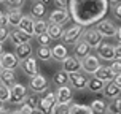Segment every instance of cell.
<instances>
[{"instance_id":"obj_1","label":"cell","mask_w":121,"mask_h":114,"mask_svg":"<svg viewBox=\"0 0 121 114\" xmlns=\"http://www.w3.org/2000/svg\"><path fill=\"white\" fill-rule=\"evenodd\" d=\"M67 8L70 19L75 21V24L85 27L104 19L110 8V3L108 0H70Z\"/></svg>"},{"instance_id":"obj_2","label":"cell","mask_w":121,"mask_h":114,"mask_svg":"<svg viewBox=\"0 0 121 114\" xmlns=\"http://www.w3.org/2000/svg\"><path fill=\"white\" fill-rule=\"evenodd\" d=\"M54 105H56L54 92H46L45 97H40V98L37 100V111L40 114H51Z\"/></svg>"},{"instance_id":"obj_3","label":"cell","mask_w":121,"mask_h":114,"mask_svg":"<svg viewBox=\"0 0 121 114\" xmlns=\"http://www.w3.org/2000/svg\"><path fill=\"white\" fill-rule=\"evenodd\" d=\"M81 33H83V25L73 24V25H70L69 29L64 30L62 40H64V43H65V44H75L77 41H80Z\"/></svg>"},{"instance_id":"obj_4","label":"cell","mask_w":121,"mask_h":114,"mask_svg":"<svg viewBox=\"0 0 121 114\" xmlns=\"http://www.w3.org/2000/svg\"><path fill=\"white\" fill-rule=\"evenodd\" d=\"M29 95V87H26L24 84H16L10 89V103H16V105H21V103L26 100V97Z\"/></svg>"},{"instance_id":"obj_5","label":"cell","mask_w":121,"mask_h":114,"mask_svg":"<svg viewBox=\"0 0 121 114\" xmlns=\"http://www.w3.org/2000/svg\"><path fill=\"white\" fill-rule=\"evenodd\" d=\"M96 30L102 35V38H112L116 35V25L110 19H100L96 22Z\"/></svg>"},{"instance_id":"obj_6","label":"cell","mask_w":121,"mask_h":114,"mask_svg":"<svg viewBox=\"0 0 121 114\" xmlns=\"http://www.w3.org/2000/svg\"><path fill=\"white\" fill-rule=\"evenodd\" d=\"M99 67H100V59L94 54H88L86 57L81 59V70L86 75H94V71Z\"/></svg>"},{"instance_id":"obj_7","label":"cell","mask_w":121,"mask_h":114,"mask_svg":"<svg viewBox=\"0 0 121 114\" xmlns=\"http://www.w3.org/2000/svg\"><path fill=\"white\" fill-rule=\"evenodd\" d=\"M29 89L34 92V94H42L48 89V81L43 76L42 73H37L35 76H32L29 81Z\"/></svg>"},{"instance_id":"obj_8","label":"cell","mask_w":121,"mask_h":114,"mask_svg":"<svg viewBox=\"0 0 121 114\" xmlns=\"http://www.w3.org/2000/svg\"><path fill=\"white\" fill-rule=\"evenodd\" d=\"M96 49H97V57L99 59L107 60V62L115 60V46L110 44L108 41H100V44Z\"/></svg>"},{"instance_id":"obj_9","label":"cell","mask_w":121,"mask_h":114,"mask_svg":"<svg viewBox=\"0 0 121 114\" xmlns=\"http://www.w3.org/2000/svg\"><path fill=\"white\" fill-rule=\"evenodd\" d=\"M81 36H83V41H86L91 48H97L102 41V35L96 30V27H89V29L83 30Z\"/></svg>"},{"instance_id":"obj_10","label":"cell","mask_w":121,"mask_h":114,"mask_svg":"<svg viewBox=\"0 0 121 114\" xmlns=\"http://www.w3.org/2000/svg\"><path fill=\"white\" fill-rule=\"evenodd\" d=\"M19 67H21V70L27 75V76H35L38 71V63H37V59L34 57V55H30V57H27V59L21 60L19 62Z\"/></svg>"},{"instance_id":"obj_11","label":"cell","mask_w":121,"mask_h":114,"mask_svg":"<svg viewBox=\"0 0 121 114\" xmlns=\"http://www.w3.org/2000/svg\"><path fill=\"white\" fill-rule=\"evenodd\" d=\"M56 103H70L73 98V89L70 86H59L56 90Z\"/></svg>"},{"instance_id":"obj_12","label":"cell","mask_w":121,"mask_h":114,"mask_svg":"<svg viewBox=\"0 0 121 114\" xmlns=\"http://www.w3.org/2000/svg\"><path fill=\"white\" fill-rule=\"evenodd\" d=\"M62 63V70L67 73H75V71H81V60L77 59L75 55H67L65 59L60 62Z\"/></svg>"},{"instance_id":"obj_13","label":"cell","mask_w":121,"mask_h":114,"mask_svg":"<svg viewBox=\"0 0 121 114\" xmlns=\"http://www.w3.org/2000/svg\"><path fill=\"white\" fill-rule=\"evenodd\" d=\"M0 63H2V68L5 70H16L19 67V60L14 55V52H3L0 55Z\"/></svg>"},{"instance_id":"obj_14","label":"cell","mask_w":121,"mask_h":114,"mask_svg":"<svg viewBox=\"0 0 121 114\" xmlns=\"http://www.w3.org/2000/svg\"><path fill=\"white\" fill-rule=\"evenodd\" d=\"M69 83H70V87L77 90H81L86 87V83L88 79L81 71H75V73H69Z\"/></svg>"},{"instance_id":"obj_15","label":"cell","mask_w":121,"mask_h":114,"mask_svg":"<svg viewBox=\"0 0 121 114\" xmlns=\"http://www.w3.org/2000/svg\"><path fill=\"white\" fill-rule=\"evenodd\" d=\"M69 19H70V14L64 8H57V10H53L49 13V22L51 24H65Z\"/></svg>"},{"instance_id":"obj_16","label":"cell","mask_w":121,"mask_h":114,"mask_svg":"<svg viewBox=\"0 0 121 114\" xmlns=\"http://www.w3.org/2000/svg\"><path fill=\"white\" fill-rule=\"evenodd\" d=\"M10 40L14 46H18V44H24V43H30V35L29 33H26L22 30H19L18 27L16 29H13L10 32Z\"/></svg>"},{"instance_id":"obj_17","label":"cell","mask_w":121,"mask_h":114,"mask_svg":"<svg viewBox=\"0 0 121 114\" xmlns=\"http://www.w3.org/2000/svg\"><path fill=\"white\" fill-rule=\"evenodd\" d=\"M94 76L99 78L100 81H104V83H108V81H113L115 73H113V70L110 68V65L108 67H107V65H100L96 71H94Z\"/></svg>"},{"instance_id":"obj_18","label":"cell","mask_w":121,"mask_h":114,"mask_svg":"<svg viewBox=\"0 0 121 114\" xmlns=\"http://www.w3.org/2000/svg\"><path fill=\"white\" fill-rule=\"evenodd\" d=\"M0 83L3 86H6L8 89H11L16 84V76H14V70H5L2 68L0 71Z\"/></svg>"},{"instance_id":"obj_19","label":"cell","mask_w":121,"mask_h":114,"mask_svg":"<svg viewBox=\"0 0 121 114\" xmlns=\"http://www.w3.org/2000/svg\"><path fill=\"white\" fill-rule=\"evenodd\" d=\"M69 55V49H67L65 44H60V43H56L54 46L51 48V57L57 62H62Z\"/></svg>"},{"instance_id":"obj_20","label":"cell","mask_w":121,"mask_h":114,"mask_svg":"<svg viewBox=\"0 0 121 114\" xmlns=\"http://www.w3.org/2000/svg\"><path fill=\"white\" fill-rule=\"evenodd\" d=\"M34 22H35V19L32 18V16H24L22 14V18H21V21H19V24H18V29L26 32V33H29L32 36L34 35Z\"/></svg>"},{"instance_id":"obj_21","label":"cell","mask_w":121,"mask_h":114,"mask_svg":"<svg viewBox=\"0 0 121 114\" xmlns=\"http://www.w3.org/2000/svg\"><path fill=\"white\" fill-rule=\"evenodd\" d=\"M32 46H30V43H24V44H18L16 46V51H14V55L18 57V60L21 62V60L27 59V57H30L32 55Z\"/></svg>"},{"instance_id":"obj_22","label":"cell","mask_w":121,"mask_h":114,"mask_svg":"<svg viewBox=\"0 0 121 114\" xmlns=\"http://www.w3.org/2000/svg\"><path fill=\"white\" fill-rule=\"evenodd\" d=\"M121 89L118 87V86L113 83V81H108V83H105V86H104V90L102 94L105 98H116V97L120 95Z\"/></svg>"},{"instance_id":"obj_23","label":"cell","mask_w":121,"mask_h":114,"mask_svg":"<svg viewBox=\"0 0 121 114\" xmlns=\"http://www.w3.org/2000/svg\"><path fill=\"white\" fill-rule=\"evenodd\" d=\"M6 14H8V25L10 27H18L19 21L22 18L21 8H11L10 11H6Z\"/></svg>"},{"instance_id":"obj_24","label":"cell","mask_w":121,"mask_h":114,"mask_svg":"<svg viewBox=\"0 0 121 114\" xmlns=\"http://www.w3.org/2000/svg\"><path fill=\"white\" fill-rule=\"evenodd\" d=\"M46 33L51 36V40H60L62 35H64V27H62V24H51V22H48Z\"/></svg>"},{"instance_id":"obj_25","label":"cell","mask_w":121,"mask_h":114,"mask_svg":"<svg viewBox=\"0 0 121 114\" xmlns=\"http://www.w3.org/2000/svg\"><path fill=\"white\" fill-rule=\"evenodd\" d=\"M89 51H91V46L88 44L86 41H77L75 43V57L77 59H83V57H86V55L89 54Z\"/></svg>"},{"instance_id":"obj_26","label":"cell","mask_w":121,"mask_h":114,"mask_svg":"<svg viewBox=\"0 0 121 114\" xmlns=\"http://www.w3.org/2000/svg\"><path fill=\"white\" fill-rule=\"evenodd\" d=\"M104 86H105V83L100 81L99 78H96V76H92L91 79H88V83H86V87H88L92 94H102Z\"/></svg>"},{"instance_id":"obj_27","label":"cell","mask_w":121,"mask_h":114,"mask_svg":"<svg viewBox=\"0 0 121 114\" xmlns=\"http://www.w3.org/2000/svg\"><path fill=\"white\" fill-rule=\"evenodd\" d=\"M89 108L92 114H107V103L104 100H92Z\"/></svg>"},{"instance_id":"obj_28","label":"cell","mask_w":121,"mask_h":114,"mask_svg":"<svg viewBox=\"0 0 121 114\" xmlns=\"http://www.w3.org/2000/svg\"><path fill=\"white\" fill-rule=\"evenodd\" d=\"M45 13H46V6L43 5L42 2H35L34 5H32V18L34 19H43L45 16Z\"/></svg>"},{"instance_id":"obj_29","label":"cell","mask_w":121,"mask_h":114,"mask_svg":"<svg viewBox=\"0 0 121 114\" xmlns=\"http://www.w3.org/2000/svg\"><path fill=\"white\" fill-rule=\"evenodd\" d=\"M53 83H54L57 87H59V86H65L67 83H69V73L64 71V70L56 71L54 76H53Z\"/></svg>"},{"instance_id":"obj_30","label":"cell","mask_w":121,"mask_h":114,"mask_svg":"<svg viewBox=\"0 0 121 114\" xmlns=\"http://www.w3.org/2000/svg\"><path fill=\"white\" fill-rule=\"evenodd\" d=\"M48 30V22L45 19H35L34 22V35H42V33H46Z\"/></svg>"},{"instance_id":"obj_31","label":"cell","mask_w":121,"mask_h":114,"mask_svg":"<svg viewBox=\"0 0 121 114\" xmlns=\"http://www.w3.org/2000/svg\"><path fill=\"white\" fill-rule=\"evenodd\" d=\"M37 57L43 62H49V60H53L51 57V48L49 46H40V48L37 49Z\"/></svg>"},{"instance_id":"obj_32","label":"cell","mask_w":121,"mask_h":114,"mask_svg":"<svg viewBox=\"0 0 121 114\" xmlns=\"http://www.w3.org/2000/svg\"><path fill=\"white\" fill-rule=\"evenodd\" d=\"M107 113L110 114H121V98H112V102L107 105Z\"/></svg>"},{"instance_id":"obj_33","label":"cell","mask_w":121,"mask_h":114,"mask_svg":"<svg viewBox=\"0 0 121 114\" xmlns=\"http://www.w3.org/2000/svg\"><path fill=\"white\" fill-rule=\"evenodd\" d=\"M70 114H92L91 113V108L86 106V105H70Z\"/></svg>"},{"instance_id":"obj_34","label":"cell","mask_w":121,"mask_h":114,"mask_svg":"<svg viewBox=\"0 0 121 114\" xmlns=\"http://www.w3.org/2000/svg\"><path fill=\"white\" fill-rule=\"evenodd\" d=\"M51 114H70V103H56Z\"/></svg>"},{"instance_id":"obj_35","label":"cell","mask_w":121,"mask_h":114,"mask_svg":"<svg viewBox=\"0 0 121 114\" xmlns=\"http://www.w3.org/2000/svg\"><path fill=\"white\" fill-rule=\"evenodd\" d=\"M0 100L3 103L10 102V89H8L6 86H3L2 83H0Z\"/></svg>"},{"instance_id":"obj_36","label":"cell","mask_w":121,"mask_h":114,"mask_svg":"<svg viewBox=\"0 0 121 114\" xmlns=\"http://www.w3.org/2000/svg\"><path fill=\"white\" fill-rule=\"evenodd\" d=\"M37 40H38V43H40V46H49L51 44V36L48 35V33H42V35L37 36Z\"/></svg>"},{"instance_id":"obj_37","label":"cell","mask_w":121,"mask_h":114,"mask_svg":"<svg viewBox=\"0 0 121 114\" xmlns=\"http://www.w3.org/2000/svg\"><path fill=\"white\" fill-rule=\"evenodd\" d=\"M5 2V5L11 10V8H21V6L24 5L26 0H3Z\"/></svg>"},{"instance_id":"obj_38","label":"cell","mask_w":121,"mask_h":114,"mask_svg":"<svg viewBox=\"0 0 121 114\" xmlns=\"http://www.w3.org/2000/svg\"><path fill=\"white\" fill-rule=\"evenodd\" d=\"M37 100H38V98H37L35 95H27V97H26V100H24V103H26V105H29L34 111H37Z\"/></svg>"},{"instance_id":"obj_39","label":"cell","mask_w":121,"mask_h":114,"mask_svg":"<svg viewBox=\"0 0 121 114\" xmlns=\"http://www.w3.org/2000/svg\"><path fill=\"white\" fill-rule=\"evenodd\" d=\"M110 68L113 70V73H115V75L121 73V59H115V60H112V63H110Z\"/></svg>"},{"instance_id":"obj_40","label":"cell","mask_w":121,"mask_h":114,"mask_svg":"<svg viewBox=\"0 0 121 114\" xmlns=\"http://www.w3.org/2000/svg\"><path fill=\"white\" fill-rule=\"evenodd\" d=\"M8 36H10V32H8V29H6V25H0V43L3 44Z\"/></svg>"},{"instance_id":"obj_41","label":"cell","mask_w":121,"mask_h":114,"mask_svg":"<svg viewBox=\"0 0 121 114\" xmlns=\"http://www.w3.org/2000/svg\"><path fill=\"white\" fill-rule=\"evenodd\" d=\"M19 109H21V113H22V114H32V113H35V111H34V109L30 108L29 105H26L24 102H22L21 105H19Z\"/></svg>"},{"instance_id":"obj_42","label":"cell","mask_w":121,"mask_h":114,"mask_svg":"<svg viewBox=\"0 0 121 114\" xmlns=\"http://www.w3.org/2000/svg\"><path fill=\"white\" fill-rule=\"evenodd\" d=\"M113 14H115L116 19H120V21H121V2L115 3V6H113Z\"/></svg>"},{"instance_id":"obj_43","label":"cell","mask_w":121,"mask_h":114,"mask_svg":"<svg viewBox=\"0 0 121 114\" xmlns=\"http://www.w3.org/2000/svg\"><path fill=\"white\" fill-rule=\"evenodd\" d=\"M0 25H8V14L0 10Z\"/></svg>"},{"instance_id":"obj_44","label":"cell","mask_w":121,"mask_h":114,"mask_svg":"<svg viewBox=\"0 0 121 114\" xmlns=\"http://www.w3.org/2000/svg\"><path fill=\"white\" fill-rule=\"evenodd\" d=\"M56 5L59 6V8H64V10H67V6H69V2L70 0H54Z\"/></svg>"},{"instance_id":"obj_45","label":"cell","mask_w":121,"mask_h":114,"mask_svg":"<svg viewBox=\"0 0 121 114\" xmlns=\"http://www.w3.org/2000/svg\"><path fill=\"white\" fill-rule=\"evenodd\" d=\"M115 59H121V43L115 44Z\"/></svg>"},{"instance_id":"obj_46","label":"cell","mask_w":121,"mask_h":114,"mask_svg":"<svg viewBox=\"0 0 121 114\" xmlns=\"http://www.w3.org/2000/svg\"><path fill=\"white\" fill-rule=\"evenodd\" d=\"M113 83H115L118 87L121 89V73H118V75H115V78H113Z\"/></svg>"},{"instance_id":"obj_47","label":"cell","mask_w":121,"mask_h":114,"mask_svg":"<svg viewBox=\"0 0 121 114\" xmlns=\"http://www.w3.org/2000/svg\"><path fill=\"white\" fill-rule=\"evenodd\" d=\"M115 36H116V40L121 43V27H120V29H116V35Z\"/></svg>"},{"instance_id":"obj_48","label":"cell","mask_w":121,"mask_h":114,"mask_svg":"<svg viewBox=\"0 0 121 114\" xmlns=\"http://www.w3.org/2000/svg\"><path fill=\"white\" fill-rule=\"evenodd\" d=\"M0 114H11V111L6 108H0Z\"/></svg>"},{"instance_id":"obj_49","label":"cell","mask_w":121,"mask_h":114,"mask_svg":"<svg viewBox=\"0 0 121 114\" xmlns=\"http://www.w3.org/2000/svg\"><path fill=\"white\" fill-rule=\"evenodd\" d=\"M40 2H42L43 5L46 6V5H49V3H51V0H40Z\"/></svg>"},{"instance_id":"obj_50","label":"cell","mask_w":121,"mask_h":114,"mask_svg":"<svg viewBox=\"0 0 121 114\" xmlns=\"http://www.w3.org/2000/svg\"><path fill=\"white\" fill-rule=\"evenodd\" d=\"M11 114H22V113H21V109H14V111H11Z\"/></svg>"},{"instance_id":"obj_51","label":"cell","mask_w":121,"mask_h":114,"mask_svg":"<svg viewBox=\"0 0 121 114\" xmlns=\"http://www.w3.org/2000/svg\"><path fill=\"white\" fill-rule=\"evenodd\" d=\"M118 2H120V0H108V3H113V5H115V3H118Z\"/></svg>"},{"instance_id":"obj_52","label":"cell","mask_w":121,"mask_h":114,"mask_svg":"<svg viewBox=\"0 0 121 114\" xmlns=\"http://www.w3.org/2000/svg\"><path fill=\"white\" fill-rule=\"evenodd\" d=\"M3 54V46H2V43H0V55Z\"/></svg>"},{"instance_id":"obj_53","label":"cell","mask_w":121,"mask_h":114,"mask_svg":"<svg viewBox=\"0 0 121 114\" xmlns=\"http://www.w3.org/2000/svg\"><path fill=\"white\" fill-rule=\"evenodd\" d=\"M0 108H3V102L2 100H0Z\"/></svg>"},{"instance_id":"obj_54","label":"cell","mask_w":121,"mask_h":114,"mask_svg":"<svg viewBox=\"0 0 121 114\" xmlns=\"http://www.w3.org/2000/svg\"><path fill=\"white\" fill-rule=\"evenodd\" d=\"M0 71H2V63H0Z\"/></svg>"},{"instance_id":"obj_55","label":"cell","mask_w":121,"mask_h":114,"mask_svg":"<svg viewBox=\"0 0 121 114\" xmlns=\"http://www.w3.org/2000/svg\"><path fill=\"white\" fill-rule=\"evenodd\" d=\"M2 2H3V0H0V3H2Z\"/></svg>"},{"instance_id":"obj_56","label":"cell","mask_w":121,"mask_h":114,"mask_svg":"<svg viewBox=\"0 0 121 114\" xmlns=\"http://www.w3.org/2000/svg\"><path fill=\"white\" fill-rule=\"evenodd\" d=\"M32 114H34V113H32Z\"/></svg>"}]
</instances>
